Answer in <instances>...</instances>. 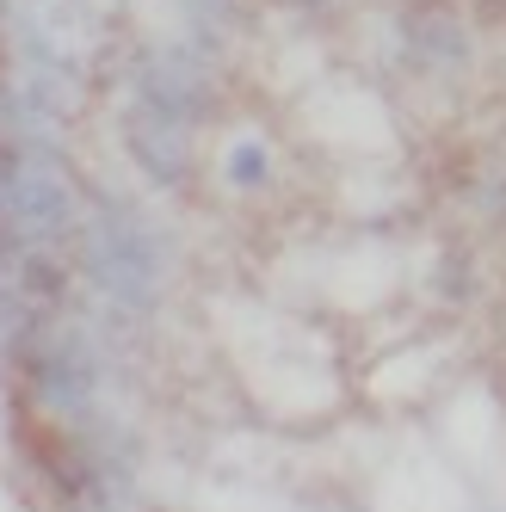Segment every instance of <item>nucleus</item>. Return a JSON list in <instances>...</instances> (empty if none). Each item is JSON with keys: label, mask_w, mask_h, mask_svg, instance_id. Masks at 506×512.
<instances>
[{"label": "nucleus", "mask_w": 506, "mask_h": 512, "mask_svg": "<svg viewBox=\"0 0 506 512\" xmlns=\"http://www.w3.org/2000/svg\"><path fill=\"white\" fill-rule=\"evenodd\" d=\"M87 272L118 309L149 315L167 290V253L130 204H99L87 216Z\"/></svg>", "instance_id": "nucleus-1"}, {"label": "nucleus", "mask_w": 506, "mask_h": 512, "mask_svg": "<svg viewBox=\"0 0 506 512\" xmlns=\"http://www.w3.org/2000/svg\"><path fill=\"white\" fill-rule=\"evenodd\" d=\"M0 216L13 223V235L25 247H56L75 235V223H81L75 192H68L56 155H44L38 142L13 149L7 167H0Z\"/></svg>", "instance_id": "nucleus-2"}, {"label": "nucleus", "mask_w": 506, "mask_h": 512, "mask_svg": "<svg viewBox=\"0 0 506 512\" xmlns=\"http://www.w3.org/2000/svg\"><path fill=\"white\" fill-rule=\"evenodd\" d=\"M136 99L155 105V112H167V118H179V124H198V118L210 112V75H204L192 56L167 50V56H149V62H142Z\"/></svg>", "instance_id": "nucleus-3"}, {"label": "nucleus", "mask_w": 506, "mask_h": 512, "mask_svg": "<svg viewBox=\"0 0 506 512\" xmlns=\"http://www.w3.org/2000/svg\"><path fill=\"white\" fill-rule=\"evenodd\" d=\"M130 149H136L142 173H149L155 186H173V179L186 173V161H192L186 124L167 118V112H155V105H142V99H136V112H130Z\"/></svg>", "instance_id": "nucleus-4"}, {"label": "nucleus", "mask_w": 506, "mask_h": 512, "mask_svg": "<svg viewBox=\"0 0 506 512\" xmlns=\"http://www.w3.org/2000/svg\"><path fill=\"white\" fill-rule=\"evenodd\" d=\"M266 173H272V155H266V142H235V149L223 155V179L241 192L253 186H266Z\"/></svg>", "instance_id": "nucleus-5"}, {"label": "nucleus", "mask_w": 506, "mask_h": 512, "mask_svg": "<svg viewBox=\"0 0 506 512\" xmlns=\"http://www.w3.org/2000/svg\"><path fill=\"white\" fill-rule=\"evenodd\" d=\"M93 512H105V506H93Z\"/></svg>", "instance_id": "nucleus-6"}]
</instances>
